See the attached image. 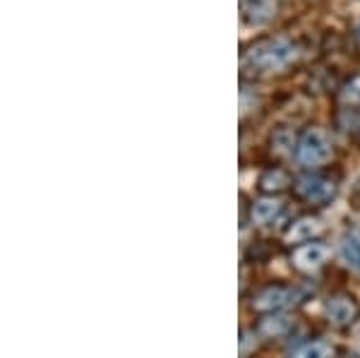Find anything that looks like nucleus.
I'll use <instances>...</instances> for the list:
<instances>
[{
	"label": "nucleus",
	"mask_w": 360,
	"mask_h": 358,
	"mask_svg": "<svg viewBox=\"0 0 360 358\" xmlns=\"http://www.w3.org/2000/svg\"><path fill=\"white\" fill-rule=\"evenodd\" d=\"M293 183H291V176H288V171L283 169H266L262 173V178H259V188H262V193L266 195H276V193H283V190H288Z\"/></svg>",
	"instance_id": "nucleus-11"
},
{
	"label": "nucleus",
	"mask_w": 360,
	"mask_h": 358,
	"mask_svg": "<svg viewBox=\"0 0 360 358\" xmlns=\"http://www.w3.org/2000/svg\"><path fill=\"white\" fill-rule=\"evenodd\" d=\"M288 358H334V346L324 339H312V342L300 344Z\"/></svg>",
	"instance_id": "nucleus-12"
},
{
	"label": "nucleus",
	"mask_w": 360,
	"mask_h": 358,
	"mask_svg": "<svg viewBox=\"0 0 360 358\" xmlns=\"http://www.w3.org/2000/svg\"><path fill=\"white\" fill-rule=\"evenodd\" d=\"M293 190L300 200L307 202V205H329L336 198V190H339V183L332 176H324V173H305L298 181L293 183Z\"/></svg>",
	"instance_id": "nucleus-4"
},
{
	"label": "nucleus",
	"mask_w": 360,
	"mask_h": 358,
	"mask_svg": "<svg viewBox=\"0 0 360 358\" xmlns=\"http://www.w3.org/2000/svg\"><path fill=\"white\" fill-rule=\"evenodd\" d=\"M324 315H327L329 325L344 330V327H351L353 322L358 320L360 305H358L356 298L351 296V293L339 291V293H334V296L329 298L327 305H324Z\"/></svg>",
	"instance_id": "nucleus-5"
},
{
	"label": "nucleus",
	"mask_w": 360,
	"mask_h": 358,
	"mask_svg": "<svg viewBox=\"0 0 360 358\" xmlns=\"http://www.w3.org/2000/svg\"><path fill=\"white\" fill-rule=\"evenodd\" d=\"M358 37H360V29H358Z\"/></svg>",
	"instance_id": "nucleus-16"
},
{
	"label": "nucleus",
	"mask_w": 360,
	"mask_h": 358,
	"mask_svg": "<svg viewBox=\"0 0 360 358\" xmlns=\"http://www.w3.org/2000/svg\"><path fill=\"white\" fill-rule=\"evenodd\" d=\"M278 3L276 0H252V8H250V20L252 22H266L276 15Z\"/></svg>",
	"instance_id": "nucleus-13"
},
{
	"label": "nucleus",
	"mask_w": 360,
	"mask_h": 358,
	"mask_svg": "<svg viewBox=\"0 0 360 358\" xmlns=\"http://www.w3.org/2000/svg\"><path fill=\"white\" fill-rule=\"evenodd\" d=\"M358 125H360V123H358Z\"/></svg>",
	"instance_id": "nucleus-17"
},
{
	"label": "nucleus",
	"mask_w": 360,
	"mask_h": 358,
	"mask_svg": "<svg viewBox=\"0 0 360 358\" xmlns=\"http://www.w3.org/2000/svg\"><path fill=\"white\" fill-rule=\"evenodd\" d=\"M339 358H358L356 354H344V356H339Z\"/></svg>",
	"instance_id": "nucleus-15"
},
{
	"label": "nucleus",
	"mask_w": 360,
	"mask_h": 358,
	"mask_svg": "<svg viewBox=\"0 0 360 358\" xmlns=\"http://www.w3.org/2000/svg\"><path fill=\"white\" fill-rule=\"evenodd\" d=\"M322 234V222L315 217H300L298 222H293L286 231V243L288 245H303L310 243L312 238Z\"/></svg>",
	"instance_id": "nucleus-7"
},
{
	"label": "nucleus",
	"mask_w": 360,
	"mask_h": 358,
	"mask_svg": "<svg viewBox=\"0 0 360 358\" xmlns=\"http://www.w3.org/2000/svg\"><path fill=\"white\" fill-rule=\"evenodd\" d=\"M344 101L348 106H360V75L353 77L344 89Z\"/></svg>",
	"instance_id": "nucleus-14"
},
{
	"label": "nucleus",
	"mask_w": 360,
	"mask_h": 358,
	"mask_svg": "<svg viewBox=\"0 0 360 358\" xmlns=\"http://www.w3.org/2000/svg\"><path fill=\"white\" fill-rule=\"evenodd\" d=\"M339 257L351 272H360V236L348 231L339 238Z\"/></svg>",
	"instance_id": "nucleus-10"
},
{
	"label": "nucleus",
	"mask_w": 360,
	"mask_h": 358,
	"mask_svg": "<svg viewBox=\"0 0 360 358\" xmlns=\"http://www.w3.org/2000/svg\"><path fill=\"white\" fill-rule=\"evenodd\" d=\"M298 58V46L288 39H266V41L255 44L252 49L243 56V68L252 75H274L286 68H291Z\"/></svg>",
	"instance_id": "nucleus-1"
},
{
	"label": "nucleus",
	"mask_w": 360,
	"mask_h": 358,
	"mask_svg": "<svg viewBox=\"0 0 360 358\" xmlns=\"http://www.w3.org/2000/svg\"><path fill=\"white\" fill-rule=\"evenodd\" d=\"M283 212V205L274 198H262L257 202H252V210H250V217H252L255 226H271Z\"/></svg>",
	"instance_id": "nucleus-9"
},
{
	"label": "nucleus",
	"mask_w": 360,
	"mask_h": 358,
	"mask_svg": "<svg viewBox=\"0 0 360 358\" xmlns=\"http://www.w3.org/2000/svg\"><path fill=\"white\" fill-rule=\"evenodd\" d=\"M332 137L327 135V130L322 128H307L300 135L298 144H295V159L305 169H315L332 159Z\"/></svg>",
	"instance_id": "nucleus-2"
},
{
	"label": "nucleus",
	"mask_w": 360,
	"mask_h": 358,
	"mask_svg": "<svg viewBox=\"0 0 360 358\" xmlns=\"http://www.w3.org/2000/svg\"><path fill=\"white\" fill-rule=\"evenodd\" d=\"M305 298V291L298 286H288V284H266L259 288L257 293H252V301H250V308L255 313H278V310L288 308V305H295Z\"/></svg>",
	"instance_id": "nucleus-3"
},
{
	"label": "nucleus",
	"mask_w": 360,
	"mask_h": 358,
	"mask_svg": "<svg viewBox=\"0 0 360 358\" xmlns=\"http://www.w3.org/2000/svg\"><path fill=\"white\" fill-rule=\"evenodd\" d=\"M329 257V248L317 243V241H310V243L295 245V250L291 252V264L295 272L300 274H315L327 264Z\"/></svg>",
	"instance_id": "nucleus-6"
},
{
	"label": "nucleus",
	"mask_w": 360,
	"mask_h": 358,
	"mask_svg": "<svg viewBox=\"0 0 360 358\" xmlns=\"http://www.w3.org/2000/svg\"><path fill=\"white\" fill-rule=\"evenodd\" d=\"M293 330V317L283 313H269L257 322V332L264 339H278Z\"/></svg>",
	"instance_id": "nucleus-8"
}]
</instances>
